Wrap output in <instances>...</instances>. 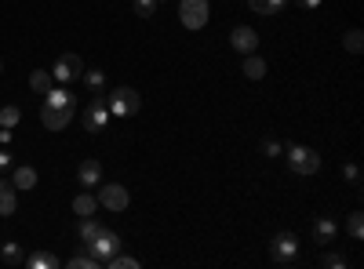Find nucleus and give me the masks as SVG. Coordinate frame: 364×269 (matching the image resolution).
Listing matches in <instances>:
<instances>
[{
    "label": "nucleus",
    "instance_id": "nucleus-3",
    "mask_svg": "<svg viewBox=\"0 0 364 269\" xmlns=\"http://www.w3.org/2000/svg\"><path fill=\"white\" fill-rule=\"evenodd\" d=\"M288 168L295 175H314L321 168V157L314 153V149H306V146H291L288 149Z\"/></svg>",
    "mask_w": 364,
    "mask_h": 269
},
{
    "label": "nucleus",
    "instance_id": "nucleus-13",
    "mask_svg": "<svg viewBox=\"0 0 364 269\" xmlns=\"http://www.w3.org/2000/svg\"><path fill=\"white\" fill-rule=\"evenodd\" d=\"M11 182H15V190H33L37 186V171L29 168V164H18L15 175H11Z\"/></svg>",
    "mask_w": 364,
    "mask_h": 269
},
{
    "label": "nucleus",
    "instance_id": "nucleus-22",
    "mask_svg": "<svg viewBox=\"0 0 364 269\" xmlns=\"http://www.w3.org/2000/svg\"><path fill=\"white\" fill-rule=\"evenodd\" d=\"M18 121H22L18 106H4V109H0V128H18Z\"/></svg>",
    "mask_w": 364,
    "mask_h": 269
},
{
    "label": "nucleus",
    "instance_id": "nucleus-12",
    "mask_svg": "<svg viewBox=\"0 0 364 269\" xmlns=\"http://www.w3.org/2000/svg\"><path fill=\"white\" fill-rule=\"evenodd\" d=\"M15 204H18V190L15 182H0V215H15Z\"/></svg>",
    "mask_w": 364,
    "mask_h": 269
},
{
    "label": "nucleus",
    "instance_id": "nucleus-24",
    "mask_svg": "<svg viewBox=\"0 0 364 269\" xmlns=\"http://www.w3.org/2000/svg\"><path fill=\"white\" fill-rule=\"evenodd\" d=\"M106 265H109V269H135V265H139V258H128V255H113Z\"/></svg>",
    "mask_w": 364,
    "mask_h": 269
},
{
    "label": "nucleus",
    "instance_id": "nucleus-33",
    "mask_svg": "<svg viewBox=\"0 0 364 269\" xmlns=\"http://www.w3.org/2000/svg\"><path fill=\"white\" fill-rule=\"evenodd\" d=\"M295 4H299V8H310V11H314V8H321V0H295Z\"/></svg>",
    "mask_w": 364,
    "mask_h": 269
},
{
    "label": "nucleus",
    "instance_id": "nucleus-17",
    "mask_svg": "<svg viewBox=\"0 0 364 269\" xmlns=\"http://www.w3.org/2000/svg\"><path fill=\"white\" fill-rule=\"evenodd\" d=\"M95 207H99V200L91 197V193H77V200H73V212H77L80 219H87V215H95Z\"/></svg>",
    "mask_w": 364,
    "mask_h": 269
},
{
    "label": "nucleus",
    "instance_id": "nucleus-23",
    "mask_svg": "<svg viewBox=\"0 0 364 269\" xmlns=\"http://www.w3.org/2000/svg\"><path fill=\"white\" fill-rule=\"evenodd\" d=\"M99 265H102V262H99L95 255H91V251H87V255H73V258H70V269H99Z\"/></svg>",
    "mask_w": 364,
    "mask_h": 269
},
{
    "label": "nucleus",
    "instance_id": "nucleus-34",
    "mask_svg": "<svg viewBox=\"0 0 364 269\" xmlns=\"http://www.w3.org/2000/svg\"><path fill=\"white\" fill-rule=\"evenodd\" d=\"M0 168H11V153H8V149H0Z\"/></svg>",
    "mask_w": 364,
    "mask_h": 269
},
{
    "label": "nucleus",
    "instance_id": "nucleus-5",
    "mask_svg": "<svg viewBox=\"0 0 364 269\" xmlns=\"http://www.w3.org/2000/svg\"><path fill=\"white\" fill-rule=\"evenodd\" d=\"M109 124V106H106V95H95L91 99V106L84 109V128L95 135V131H102Z\"/></svg>",
    "mask_w": 364,
    "mask_h": 269
},
{
    "label": "nucleus",
    "instance_id": "nucleus-31",
    "mask_svg": "<svg viewBox=\"0 0 364 269\" xmlns=\"http://www.w3.org/2000/svg\"><path fill=\"white\" fill-rule=\"evenodd\" d=\"M248 8L259 11V15H269V4H266V0H248Z\"/></svg>",
    "mask_w": 364,
    "mask_h": 269
},
{
    "label": "nucleus",
    "instance_id": "nucleus-27",
    "mask_svg": "<svg viewBox=\"0 0 364 269\" xmlns=\"http://www.w3.org/2000/svg\"><path fill=\"white\" fill-rule=\"evenodd\" d=\"M135 11H139L142 18H149V15L157 11V0H135Z\"/></svg>",
    "mask_w": 364,
    "mask_h": 269
},
{
    "label": "nucleus",
    "instance_id": "nucleus-35",
    "mask_svg": "<svg viewBox=\"0 0 364 269\" xmlns=\"http://www.w3.org/2000/svg\"><path fill=\"white\" fill-rule=\"evenodd\" d=\"M0 70H4V66H0Z\"/></svg>",
    "mask_w": 364,
    "mask_h": 269
},
{
    "label": "nucleus",
    "instance_id": "nucleus-19",
    "mask_svg": "<svg viewBox=\"0 0 364 269\" xmlns=\"http://www.w3.org/2000/svg\"><path fill=\"white\" fill-rule=\"evenodd\" d=\"M0 258H4V265H22V262H26V255H22V244L8 241L4 248H0Z\"/></svg>",
    "mask_w": 364,
    "mask_h": 269
},
{
    "label": "nucleus",
    "instance_id": "nucleus-11",
    "mask_svg": "<svg viewBox=\"0 0 364 269\" xmlns=\"http://www.w3.org/2000/svg\"><path fill=\"white\" fill-rule=\"evenodd\" d=\"M77 178H80V186H102V164L99 160H80Z\"/></svg>",
    "mask_w": 364,
    "mask_h": 269
},
{
    "label": "nucleus",
    "instance_id": "nucleus-30",
    "mask_svg": "<svg viewBox=\"0 0 364 269\" xmlns=\"http://www.w3.org/2000/svg\"><path fill=\"white\" fill-rule=\"evenodd\" d=\"M343 175L350 178V182H353V186L360 182V171H357V164H346V168H343Z\"/></svg>",
    "mask_w": 364,
    "mask_h": 269
},
{
    "label": "nucleus",
    "instance_id": "nucleus-28",
    "mask_svg": "<svg viewBox=\"0 0 364 269\" xmlns=\"http://www.w3.org/2000/svg\"><path fill=\"white\" fill-rule=\"evenodd\" d=\"M324 265L328 269H346V258L343 255H324Z\"/></svg>",
    "mask_w": 364,
    "mask_h": 269
},
{
    "label": "nucleus",
    "instance_id": "nucleus-18",
    "mask_svg": "<svg viewBox=\"0 0 364 269\" xmlns=\"http://www.w3.org/2000/svg\"><path fill=\"white\" fill-rule=\"evenodd\" d=\"M51 80H55V77H51L48 70H37V73H29V87H33L37 95H48V92H51Z\"/></svg>",
    "mask_w": 364,
    "mask_h": 269
},
{
    "label": "nucleus",
    "instance_id": "nucleus-16",
    "mask_svg": "<svg viewBox=\"0 0 364 269\" xmlns=\"http://www.w3.org/2000/svg\"><path fill=\"white\" fill-rule=\"evenodd\" d=\"M22 265H29V269H55L58 265V258L55 255H48V251H33V255H26V262Z\"/></svg>",
    "mask_w": 364,
    "mask_h": 269
},
{
    "label": "nucleus",
    "instance_id": "nucleus-8",
    "mask_svg": "<svg viewBox=\"0 0 364 269\" xmlns=\"http://www.w3.org/2000/svg\"><path fill=\"white\" fill-rule=\"evenodd\" d=\"M269 255L277 258V262H295V255H299V241H295V233H277V236H273Z\"/></svg>",
    "mask_w": 364,
    "mask_h": 269
},
{
    "label": "nucleus",
    "instance_id": "nucleus-4",
    "mask_svg": "<svg viewBox=\"0 0 364 269\" xmlns=\"http://www.w3.org/2000/svg\"><path fill=\"white\" fill-rule=\"evenodd\" d=\"M51 77L58 80V84H73V80H80L84 77V62H80V55H63V58H58V62H55V70H51Z\"/></svg>",
    "mask_w": 364,
    "mask_h": 269
},
{
    "label": "nucleus",
    "instance_id": "nucleus-14",
    "mask_svg": "<svg viewBox=\"0 0 364 269\" xmlns=\"http://www.w3.org/2000/svg\"><path fill=\"white\" fill-rule=\"evenodd\" d=\"M336 233H339V226L331 222V219H317V226H314L317 244H331V241H336Z\"/></svg>",
    "mask_w": 364,
    "mask_h": 269
},
{
    "label": "nucleus",
    "instance_id": "nucleus-2",
    "mask_svg": "<svg viewBox=\"0 0 364 269\" xmlns=\"http://www.w3.org/2000/svg\"><path fill=\"white\" fill-rule=\"evenodd\" d=\"M208 15H211L208 0H182V4H178V18H182V26H186V29L208 26Z\"/></svg>",
    "mask_w": 364,
    "mask_h": 269
},
{
    "label": "nucleus",
    "instance_id": "nucleus-9",
    "mask_svg": "<svg viewBox=\"0 0 364 269\" xmlns=\"http://www.w3.org/2000/svg\"><path fill=\"white\" fill-rule=\"evenodd\" d=\"M73 113H77V109H58V106H48V102H44V109H41V124L51 128V131H63V128L73 121Z\"/></svg>",
    "mask_w": 364,
    "mask_h": 269
},
{
    "label": "nucleus",
    "instance_id": "nucleus-7",
    "mask_svg": "<svg viewBox=\"0 0 364 269\" xmlns=\"http://www.w3.org/2000/svg\"><path fill=\"white\" fill-rule=\"evenodd\" d=\"M95 200H99L102 207H109V212H124V207L132 204V197H128V190H124V186H117V182H109V186H102Z\"/></svg>",
    "mask_w": 364,
    "mask_h": 269
},
{
    "label": "nucleus",
    "instance_id": "nucleus-26",
    "mask_svg": "<svg viewBox=\"0 0 364 269\" xmlns=\"http://www.w3.org/2000/svg\"><path fill=\"white\" fill-rule=\"evenodd\" d=\"M350 236H353V241H360V236H364V219H360V212L350 215Z\"/></svg>",
    "mask_w": 364,
    "mask_h": 269
},
{
    "label": "nucleus",
    "instance_id": "nucleus-6",
    "mask_svg": "<svg viewBox=\"0 0 364 269\" xmlns=\"http://www.w3.org/2000/svg\"><path fill=\"white\" fill-rule=\"evenodd\" d=\"M87 248H91V255H95V258L106 265V262H109V258L120 251V236H117V233H109V229H102V233L95 236V241L87 244Z\"/></svg>",
    "mask_w": 364,
    "mask_h": 269
},
{
    "label": "nucleus",
    "instance_id": "nucleus-10",
    "mask_svg": "<svg viewBox=\"0 0 364 269\" xmlns=\"http://www.w3.org/2000/svg\"><path fill=\"white\" fill-rule=\"evenodd\" d=\"M230 44L237 48V51H245V55H252L255 48H259V33L252 26H237L233 33H230Z\"/></svg>",
    "mask_w": 364,
    "mask_h": 269
},
{
    "label": "nucleus",
    "instance_id": "nucleus-32",
    "mask_svg": "<svg viewBox=\"0 0 364 269\" xmlns=\"http://www.w3.org/2000/svg\"><path fill=\"white\" fill-rule=\"evenodd\" d=\"M266 4H269V15H277L284 8V0H266Z\"/></svg>",
    "mask_w": 364,
    "mask_h": 269
},
{
    "label": "nucleus",
    "instance_id": "nucleus-20",
    "mask_svg": "<svg viewBox=\"0 0 364 269\" xmlns=\"http://www.w3.org/2000/svg\"><path fill=\"white\" fill-rule=\"evenodd\" d=\"M84 84H87V92H91V95H102L106 73H102V70H87V73H84Z\"/></svg>",
    "mask_w": 364,
    "mask_h": 269
},
{
    "label": "nucleus",
    "instance_id": "nucleus-21",
    "mask_svg": "<svg viewBox=\"0 0 364 269\" xmlns=\"http://www.w3.org/2000/svg\"><path fill=\"white\" fill-rule=\"evenodd\" d=\"M99 233H102V226H99L95 219H91V215H87V219H80V241H84V244H91Z\"/></svg>",
    "mask_w": 364,
    "mask_h": 269
},
{
    "label": "nucleus",
    "instance_id": "nucleus-25",
    "mask_svg": "<svg viewBox=\"0 0 364 269\" xmlns=\"http://www.w3.org/2000/svg\"><path fill=\"white\" fill-rule=\"evenodd\" d=\"M360 40H364V37H360V29H350V33H346V51H353V55H357V51L364 48Z\"/></svg>",
    "mask_w": 364,
    "mask_h": 269
},
{
    "label": "nucleus",
    "instance_id": "nucleus-29",
    "mask_svg": "<svg viewBox=\"0 0 364 269\" xmlns=\"http://www.w3.org/2000/svg\"><path fill=\"white\" fill-rule=\"evenodd\" d=\"M262 153H266V157H281V146L273 142V138H266V142H262Z\"/></svg>",
    "mask_w": 364,
    "mask_h": 269
},
{
    "label": "nucleus",
    "instance_id": "nucleus-1",
    "mask_svg": "<svg viewBox=\"0 0 364 269\" xmlns=\"http://www.w3.org/2000/svg\"><path fill=\"white\" fill-rule=\"evenodd\" d=\"M106 106H109L113 116H135L139 106H142V99H139L135 87H113V92L106 95Z\"/></svg>",
    "mask_w": 364,
    "mask_h": 269
},
{
    "label": "nucleus",
    "instance_id": "nucleus-15",
    "mask_svg": "<svg viewBox=\"0 0 364 269\" xmlns=\"http://www.w3.org/2000/svg\"><path fill=\"white\" fill-rule=\"evenodd\" d=\"M240 70H245V77H248V80H262V77H266V62H262V58H259L255 51L245 58V66H240Z\"/></svg>",
    "mask_w": 364,
    "mask_h": 269
}]
</instances>
